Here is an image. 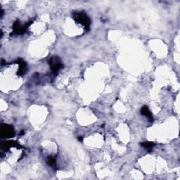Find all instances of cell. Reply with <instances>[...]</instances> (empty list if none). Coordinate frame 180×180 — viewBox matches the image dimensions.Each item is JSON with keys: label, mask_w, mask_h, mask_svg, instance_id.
I'll return each instance as SVG.
<instances>
[{"label": "cell", "mask_w": 180, "mask_h": 180, "mask_svg": "<svg viewBox=\"0 0 180 180\" xmlns=\"http://www.w3.org/2000/svg\"><path fill=\"white\" fill-rule=\"evenodd\" d=\"M73 18L77 23L83 25L85 29L88 31L90 30L91 21L90 18L84 12H75L73 13Z\"/></svg>", "instance_id": "6da1fadb"}, {"label": "cell", "mask_w": 180, "mask_h": 180, "mask_svg": "<svg viewBox=\"0 0 180 180\" xmlns=\"http://www.w3.org/2000/svg\"><path fill=\"white\" fill-rule=\"evenodd\" d=\"M16 63L19 65V68H18V75L20 76H23V75L25 74V72L27 70L26 63H25L23 59H20V58L16 61Z\"/></svg>", "instance_id": "5b68a950"}, {"label": "cell", "mask_w": 180, "mask_h": 180, "mask_svg": "<svg viewBox=\"0 0 180 180\" xmlns=\"http://www.w3.org/2000/svg\"><path fill=\"white\" fill-rule=\"evenodd\" d=\"M154 145L155 144L152 143V142H144V143H141V146L149 151H151L153 149Z\"/></svg>", "instance_id": "9c48e42d"}, {"label": "cell", "mask_w": 180, "mask_h": 180, "mask_svg": "<svg viewBox=\"0 0 180 180\" xmlns=\"http://www.w3.org/2000/svg\"><path fill=\"white\" fill-rule=\"evenodd\" d=\"M15 135V131L13 126L7 124H2L1 136L2 138H11Z\"/></svg>", "instance_id": "3957f363"}, {"label": "cell", "mask_w": 180, "mask_h": 180, "mask_svg": "<svg viewBox=\"0 0 180 180\" xmlns=\"http://www.w3.org/2000/svg\"><path fill=\"white\" fill-rule=\"evenodd\" d=\"M13 146L18 147L20 146H19L17 142L15 141H9L4 142V143L2 144V149L4 151L8 150V149L11 148V147H13Z\"/></svg>", "instance_id": "52a82bcc"}, {"label": "cell", "mask_w": 180, "mask_h": 180, "mask_svg": "<svg viewBox=\"0 0 180 180\" xmlns=\"http://www.w3.org/2000/svg\"><path fill=\"white\" fill-rule=\"evenodd\" d=\"M31 24L32 21H30L28 22L26 24L24 25H21L18 20H16L13 25V33L15 35H22L26 31L28 28Z\"/></svg>", "instance_id": "277c9868"}, {"label": "cell", "mask_w": 180, "mask_h": 180, "mask_svg": "<svg viewBox=\"0 0 180 180\" xmlns=\"http://www.w3.org/2000/svg\"><path fill=\"white\" fill-rule=\"evenodd\" d=\"M24 134V132H23V131H21V132H20V135H22V134Z\"/></svg>", "instance_id": "8fae6325"}, {"label": "cell", "mask_w": 180, "mask_h": 180, "mask_svg": "<svg viewBox=\"0 0 180 180\" xmlns=\"http://www.w3.org/2000/svg\"><path fill=\"white\" fill-rule=\"evenodd\" d=\"M78 140H79V141H83V138H82V137H78Z\"/></svg>", "instance_id": "30bf717a"}, {"label": "cell", "mask_w": 180, "mask_h": 180, "mask_svg": "<svg viewBox=\"0 0 180 180\" xmlns=\"http://www.w3.org/2000/svg\"><path fill=\"white\" fill-rule=\"evenodd\" d=\"M47 164L52 167H56V158L52 156H48Z\"/></svg>", "instance_id": "ba28073f"}, {"label": "cell", "mask_w": 180, "mask_h": 180, "mask_svg": "<svg viewBox=\"0 0 180 180\" xmlns=\"http://www.w3.org/2000/svg\"><path fill=\"white\" fill-rule=\"evenodd\" d=\"M141 113L148 118L149 122L151 123L153 122V116H152V113H151V111H149V109L146 106H144L142 107V108L141 110Z\"/></svg>", "instance_id": "8992f818"}, {"label": "cell", "mask_w": 180, "mask_h": 180, "mask_svg": "<svg viewBox=\"0 0 180 180\" xmlns=\"http://www.w3.org/2000/svg\"><path fill=\"white\" fill-rule=\"evenodd\" d=\"M49 64H50L51 71L54 74H57L60 70L62 69L63 67H64V65H63L60 58L57 57V56H53V57L50 58Z\"/></svg>", "instance_id": "7a4b0ae2"}]
</instances>
